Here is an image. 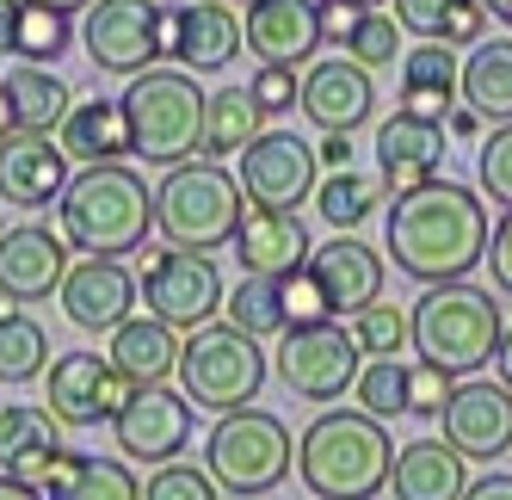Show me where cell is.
<instances>
[{"label":"cell","mask_w":512,"mask_h":500,"mask_svg":"<svg viewBox=\"0 0 512 500\" xmlns=\"http://www.w3.org/2000/svg\"><path fill=\"white\" fill-rule=\"evenodd\" d=\"M389 260L414 284H457L488 260V204L475 186L457 180H426L414 192H395L389 204Z\"/></svg>","instance_id":"obj_1"},{"label":"cell","mask_w":512,"mask_h":500,"mask_svg":"<svg viewBox=\"0 0 512 500\" xmlns=\"http://www.w3.org/2000/svg\"><path fill=\"white\" fill-rule=\"evenodd\" d=\"M56 217H62V241L75 247V254H87V260H124L155 229V192L124 161L81 167V173H68V186L56 198Z\"/></svg>","instance_id":"obj_2"},{"label":"cell","mask_w":512,"mask_h":500,"mask_svg":"<svg viewBox=\"0 0 512 500\" xmlns=\"http://www.w3.org/2000/svg\"><path fill=\"white\" fill-rule=\"evenodd\" d=\"M389 426L358 408H327L297 439V482L309 500H377L389 488Z\"/></svg>","instance_id":"obj_3"},{"label":"cell","mask_w":512,"mask_h":500,"mask_svg":"<svg viewBox=\"0 0 512 500\" xmlns=\"http://www.w3.org/2000/svg\"><path fill=\"white\" fill-rule=\"evenodd\" d=\"M408 315H414V352L451 377H475L482 365H494L500 334H506V315H500L494 291H482L469 278L426 284V297Z\"/></svg>","instance_id":"obj_4"},{"label":"cell","mask_w":512,"mask_h":500,"mask_svg":"<svg viewBox=\"0 0 512 500\" xmlns=\"http://www.w3.org/2000/svg\"><path fill=\"white\" fill-rule=\"evenodd\" d=\"M124 124H130V155L149 167H186L204 155V105L210 93L186 68H149L124 87Z\"/></svg>","instance_id":"obj_5"},{"label":"cell","mask_w":512,"mask_h":500,"mask_svg":"<svg viewBox=\"0 0 512 500\" xmlns=\"http://www.w3.org/2000/svg\"><path fill=\"white\" fill-rule=\"evenodd\" d=\"M241 217H247L241 186H235V173L216 167V161L167 167V180L155 186V229H161L167 247H186V254H216V247H229Z\"/></svg>","instance_id":"obj_6"},{"label":"cell","mask_w":512,"mask_h":500,"mask_svg":"<svg viewBox=\"0 0 512 500\" xmlns=\"http://www.w3.org/2000/svg\"><path fill=\"white\" fill-rule=\"evenodd\" d=\"M204 470L210 482L235 494V500H260L272 488H284V476L297 470V445H290V426L266 408H235L216 414L210 439H204Z\"/></svg>","instance_id":"obj_7"},{"label":"cell","mask_w":512,"mask_h":500,"mask_svg":"<svg viewBox=\"0 0 512 500\" xmlns=\"http://www.w3.org/2000/svg\"><path fill=\"white\" fill-rule=\"evenodd\" d=\"M266 352L253 334L229 328V321H210V328L179 340V396L204 414H235L253 408L266 389Z\"/></svg>","instance_id":"obj_8"},{"label":"cell","mask_w":512,"mask_h":500,"mask_svg":"<svg viewBox=\"0 0 512 500\" xmlns=\"http://www.w3.org/2000/svg\"><path fill=\"white\" fill-rule=\"evenodd\" d=\"M142 303L155 321H167L173 334H198L223 315V272L210 254H186V247H161V254H142V278H136Z\"/></svg>","instance_id":"obj_9"},{"label":"cell","mask_w":512,"mask_h":500,"mask_svg":"<svg viewBox=\"0 0 512 500\" xmlns=\"http://www.w3.org/2000/svg\"><path fill=\"white\" fill-rule=\"evenodd\" d=\"M272 371L290 396H303V402H340V396H352V383L364 371V352L352 346V334L340 321H315V328H284L278 334Z\"/></svg>","instance_id":"obj_10"},{"label":"cell","mask_w":512,"mask_h":500,"mask_svg":"<svg viewBox=\"0 0 512 500\" xmlns=\"http://www.w3.org/2000/svg\"><path fill=\"white\" fill-rule=\"evenodd\" d=\"M235 186H241L247 210H297V204H309L315 186H321L315 142H303L297 130H260L235 155Z\"/></svg>","instance_id":"obj_11"},{"label":"cell","mask_w":512,"mask_h":500,"mask_svg":"<svg viewBox=\"0 0 512 500\" xmlns=\"http://www.w3.org/2000/svg\"><path fill=\"white\" fill-rule=\"evenodd\" d=\"M81 50L99 75H149L161 62V7L155 0H93L81 13Z\"/></svg>","instance_id":"obj_12"},{"label":"cell","mask_w":512,"mask_h":500,"mask_svg":"<svg viewBox=\"0 0 512 500\" xmlns=\"http://www.w3.org/2000/svg\"><path fill=\"white\" fill-rule=\"evenodd\" d=\"M112 445L124 463H173L179 451L192 445V402L179 389L155 383V389H130V402L112 414Z\"/></svg>","instance_id":"obj_13"},{"label":"cell","mask_w":512,"mask_h":500,"mask_svg":"<svg viewBox=\"0 0 512 500\" xmlns=\"http://www.w3.org/2000/svg\"><path fill=\"white\" fill-rule=\"evenodd\" d=\"M438 426H445L438 439L463 451V463H494L500 451H512V389L500 377H457Z\"/></svg>","instance_id":"obj_14"},{"label":"cell","mask_w":512,"mask_h":500,"mask_svg":"<svg viewBox=\"0 0 512 500\" xmlns=\"http://www.w3.org/2000/svg\"><path fill=\"white\" fill-rule=\"evenodd\" d=\"M297 112L315 130H340L352 136L358 124L377 118V81L371 68H358L352 56H321L303 68V87H297Z\"/></svg>","instance_id":"obj_15"},{"label":"cell","mask_w":512,"mask_h":500,"mask_svg":"<svg viewBox=\"0 0 512 500\" xmlns=\"http://www.w3.org/2000/svg\"><path fill=\"white\" fill-rule=\"evenodd\" d=\"M130 402V383L99 352H62L50 359V414L62 426H112V414Z\"/></svg>","instance_id":"obj_16"},{"label":"cell","mask_w":512,"mask_h":500,"mask_svg":"<svg viewBox=\"0 0 512 500\" xmlns=\"http://www.w3.org/2000/svg\"><path fill=\"white\" fill-rule=\"evenodd\" d=\"M75 247L62 241V229L44 223H19V229H0V297L7 303H44L50 291H62L68 260Z\"/></svg>","instance_id":"obj_17"},{"label":"cell","mask_w":512,"mask_h":500,"mask_svg":"<svg viewBox=\"0 0 512 500\" xmlns=\"http://www.w3.org/2000/svg\"><path fill=\"white\" fill-rule=\"evenodd\" d=\"M62 315L75 321L81 334H118L124 321L136 315V278L124 260H75L62 278Z\"/></svg>","instance_id":"obj_18"},{"label":"cell","mask_w":512,"mask_h":500,"mask_svg":"<svg viewBox=\"0 0 512 500\" xmlns=\"http://www.w3.org/2000/svg\"><path fill=\"white\" fill-rule=\"evenodd\" d=\"M241 44L266 68H309L321 50V13L315 0H247Z\"/></svg>","instance_id":"obj_19"},{"label":"cell","mask_w":512,"mask_h":500,"mask_svg":"<svg viewBox=\"0 0 512 500\" xmlns=\"http://www.w3.org/2000/svg\"><path fill=\"white\" fill-rule=\"evenodd\" d=\"M62 186H68V155L56 136H44V130L0 136V204L44 210L62 198Z\"/></svg>","instance_id":"obj_20"},{"label":"cell","mask_w":512,"mask_h":500,"mask_svg":"<svg viewBox=\"0 0 512 500\" xmlns=\"http://www.w3.org/2000/svg\"><path fill=\"white\" fill-rule=\"evenodd\" d=\"M62 420L38 402H0V476H13L25 488H38L56 476L62 463Z\"/></svg>","instance_id":"obj_21"},{"label":"cell","mask_w":512,"mask_h":500,"mask_svg":"<svg viewBox=\"0 0 512 500\" xmlns=\"http://www.w3.org/2000/svg\"><path fill=\"white\" fill-rule=\"evenodd\" d=\"M438 167H445V124L414 112H395L377 124V180L389 192H414L438 180Z\"/></svg>","instance_id":"obj_22"},{"label":"cell","mask_w":512,"mask_h":500,"mask_svg":"<svg viewBox=\"0 0 512 500\" xmlns=\"http://www.w3.org/2000/svg\"><path fill=\"white\" fill-rule=\"evenodd\" d=\"M229 247L241 260V278H284V272L309 266V254H315L297 210H247Z\"/></svg>","instance_id":"obj_23"},{"label":"cell","mask_w":512,"mask_h":500,"mask_svg":"<svg viewBox=\"0 0 512 500\" xmlns=\"http://www.w3.org/2000/svg\"><path fill=\"white\" fill-rule=\"evenodd\" d=\"M173 68L186 75H210L241 56V13L223 0H192V7H173Z\"/></svg>","instance_id":"obj_24"},{"label":"cell","mask_w":512,"mask_h":500,"mask_svg":"<svg viewBox=\"0 0 512 500\" xmlns=\"http://www.w3.org/2000/svg\"><path fill=\"white\" fill-rule=\"evenodd\" d=\"M309 272L321 278V291H327V303H334V315H352V309H364V303L383 297V254H377V247H364L358 235L321 241L315 254H309Z\"/></svg>","instance_id":"obj_25"},{"label":"cell","mask_w":512,"mask_h":500,"mask_svg":"<svg viewBox=\"0 0 512 500\" xmlns=\"http://www.w3.org/2000/svg\"><path fill=\"white\" fill-rule=\"evenodd\" d=\"M463 488H469V463L445 439H414L389 463V494L395 500H463Z\"/></svg>","instance_id":"obj_26"},{"label":"cell","mask_w":512,"mask_h":500,"mask_svg":"<svg viewBox=\"0 0 512 500\" xmlns=\"http://www.w3.org/2000/svg\"><path fill=\"white\" fill-rule=\"evenodd\" d=\"M112 371L130 383V389H155V383H173L179 377V334L155 315H130L124 328L112 334Z\"/></svg>","instance_id":"obj_27"},{"label":"cell","mask_w":512,"mask_h":500,"mask_svg":"<svg viewBox=\"0 0 512 500\" xmlns=\"http://www.w3.org/2000/svg\"><path fill=\"white\" fill-rule=\"evenodd\" d=\"M56 142H62V155L81 161V167L124 161V155H130L124 105H118V99H75V105H68V118L56 124Z\"/></svg>","instance_id":"obj_28"},{"label":"cell","mask_w":512,"mask_h":500,"mask_svg":"<svg viewBox=\"0 0 512 500\" xmlns=\"http://www.w3.org/2000/svg\"><path fill=\"white\" fill-rule=\"evenodd\" d=\"M457 75H463V62L451 56V44L408 50V56H401V112L445 124L457 112Z\"/></svg>","instance_id":"obj_29"},{"label":"cell","mask_w":512,"mask_h":500,"mask_svg":"<svg viewBox=\"0 0 512 500\" xmlns=\"http://www.w3.org/2000/svg\"><path fill=\"white\" fill-rule=\"evenodd\" d=\"M457 105H469L482 124H512V38H482L463 56Z\"/></svg>","instance_id":"obj_30"},{"label":"cell","mask_w":512,"mask_h":500,"mask_svg":"<svg viewBox=\"0 0 512 500\" xmlns=\"http://www.w3.org/2000/svg\"><path fill=\"white\" fill-rule=\"evenodd\" d=\"M389 19L401 31H414L420 44H451V50H475L488 38V7L482 0H389Z\"/></svg>","instance_id":"obj_31"},{"label":"cell","mask_w":512,"mask_h":500,"mask_svg":"<svg viewBox=\"0 0 512 500\" xmlns=\"http://www.w3.org/2000/svg\"><path fill=\"white\" fill-rule=\"evenodd\" d=\"M44 500H142V482L130 476L124 457H81V451H62L56 476L44 482Z\"/></svg>","instance_id":"obj_32"},{"label":"cell","mask_w":512,"mask_h":500,"mask_svg":"<svg viewBox=\"0 0 512 500\" xmlns=\"http://www.w3.org/2000/svg\"><path fill=\"white\" fill-rule=\"evenodd\" d=\"M0 87H7V99H13V124L19 130H44V136H56V124L68 118V105H75L68 81L56 75V68H38V62H19Z\"/></svg>","instance_id":"obj_33"},{"label":"cell","mask_w":512,"mask_h":500,"mask_svg":"<svg viewBox=\"0 0 512 500\" xmlns=\"http://www.w3.org/2000/svg\"><path fill=\"white\" fill-rule=\"evenodd\" d=\"M266 130V112L253 105L247 87H216L204 105V155H241Z\"/></svg>","instance_id":"obj_34"},{"label":"cell","mask_w":512,"mask_h":500,"mask_svg":"<svg viewBox=\"0 0 512 500\" xmlns=\"http://www.w3.org/2000/svg\"><path fill=\"white\" fill-rule=\"evenodd\" d=\"M383 192H389V186L377 180V173H352V167H340V173H321V186H315V210H321V217L346 235V229H358V223L383 204Z\"/></svg>","instance_id":"obj_35"},{"label":"cell","mask_w":512,"mask_h":500,"mask_svg":"<svg viewBox=\"0 0 512 500\" xmlns=\"http://www.w3.org/2000/svg\"><path fill=\"white\" fill-rule=\"evenodd\" d=\"M44 371H50V334L25 309H7L0 315V383L19 389V383L44 377Z\"/></svg>","instance_id":"obj_36"},{"label":"cell","mask_w":512,"mask_h":500,"mask_svg":"<svg viewBox=\"0 0 512 500\" xmlns=\"http://www.w3.org/2000/svg\"><path fill=\"white\" fill-rule=\"evenodd\" d=\"M346 334H352V346L364 352V359H401V352L414 346V315L401 309V303H364V309H352L346 315Z\"/></svg>","instance_id":"obj_37"},{"label":"cell","mask_w":512,"mask_h":500,"mask_svg":"<svg viewBox=\"0 0 512 500\" xmlns=\"http://www.w3.org/2000/svg\"><path fill=\"white\" fill-rule=\"evenodd\" d=\"M223 315H229V328H241V334H253V340H278V334L290 328L272 278H241L235 291L223 297Z\"/></svg>","instance_id":"obj_38"},{"label":"cell","mask_w":512,"mask_h":500,"mask_svg":"<svg viewBox=\"0 0 512 500\" xmlns=\"http://www.w3.org/2000/svg\"><path fill=\"white\" fill-rule=\"evenodd\" d=\"M352 402L358 414H371V420H401L408 414V365L401 359H364L358 383H352Z\"/></svg>","instance_id":"obj_39"},{"label":"cell","mask_w":512,"mask_h":500,"mask_svg":"<svg viewBox=\"0 0 512 500\" xmlns=\"http://www.w3.org/2000/svg\"><path fill=\"white\" fill-rule=\"evenodd\" d=\"M358 68H395V56H401V25L383 13V7H371V13H358V25H352V38L340 44Z\"/></svg>","instance_id":"obj_40"},{"label":"cell","mask_w":512,"mask_h":500,"mask_svg":"<svg viewBox=\"0 0 512 500\" xmlns=\"http://www.w3.org/2000/svg\"><path fill=\"white\" fill-rule=\"evenodd\" d=\"M475 192L512 210V124H494V136L475 142Z\"/></svg>","instance_id":"obj_41"},{"label":"cell","mask_w":512,"mask_h":500,"mask_svg":"<svg viewBox=\"0 0 512 500\" xmlns=\"http://www.w3.org/2000/svg\"><path fill=\"white\" fill-rule=\"evenodd\" d=\"M62 50H68V19L50 13V7H25V0H19V44H13V56L50 68Z\"/></svg>","instance_id":"obj_42"},{"label":"cell","mask_w":512,"mask_h":500,"mask_svg":"<svg viewBox=\"0 0 512 500\" xmlns=\"http://www.w3.org/2000/svg\"><path fill=\"white\" fill-rule=\"evenodd\" d=\"M272 284H278V303H284V321H290V328H315V321H334V303H327L321 278H315L309 266L284 272V278H272Z\"/></svg>","instance_id":"obj_43"},{"label":"cell","mask_w":512,"mask_h":500,"mask_svg":"<svg viewBox=\"0 0 512 500\" xmlns=\"http://www.w3.org/2000/svg\"><path fill=\"white\" fill-rule=\"evenodd\" d=\"M142 500H223V488L210 482V470H198V463H161V470L142 482Z\"/></svg>","instance_id":"obj_44"},{"label":"cell","mask_w":512,"mask_h":500,"mask_svg":"<svg viewBox=\"0 0 512 500\" xmlns=\"http://www.w3.org/2000/svg\"><path fill=\"white\" fill-rule=\"evenodd\" d=\"M451 389H457L451 371H438V365L414 359V365H408V414H432V420H438V408L451 402Z\"/></svg>","instance_id":"obj_45"},{"label":"cell","mask_w":512,"mask_h":500,"mask_svg":"<svg viewBox=\"0 0 512 500\" xmlns=\"http://www.w3.org/2000/svg\"><path fill=\"white\" fill-rule=\"evenodd\" d=\"M297 68H253V81H247V93H253V105H260L266 118H278V112H290V105H297Z\"/></svg>","instance_id":"obj_46"},{"label":"cell","mask_w":512,"mask_h":500,"mask_svg":"<svg viewBox=\"0 0 512 500\" xmlns=\"http://www.w3.org/2000/svg\"><path fill=\"white\" fill-rule=\"evenodd\" d=\"M482 266L494 272V291L512 297V210H500V223L488 229V260Z\"/></svg>","instance_id":"obj_47"},{"label":"cell","mask_w":512,"mask_h":500,"mask_svg":"<svg viewBox=\"0 0 512 500\" xmlns=\"http://www.w3.org/2000/svg\"><path fill=\"white\" fill-rule=\"evenodd\" d=\"M321 13V44H346L352 25H358V7H346V0H315Z\"/></svg>","instance_id":"obj_48"},{"label":"cell","mask_w":512,"mask_h":500,"mask_svg":"<svg viewBox=\"0 0 512 500\" xmlns=\"http://www.w3.org/2000/svg\"><path fill=\"white\" fill-rule=\"evenodd\" d=\"M315 161H321V173H340V167H352V136H340V130H321V142H315Z\"/></svg>","instance_id":"obj_49"},{"label":"cell","mask_w":512,"mask_h":500,"mask_svg":"<svg viewBox=\"0 0 512 500\" xmlns=\"http://www.w3.org/2000/svg\"><path fill=\"white\" fill-rule=\"evenodd\" d=\"M463 500H512V476H500V470H494V476H482V482H469V488H463Z\"/></svg>","instance_id":"obj_50"},{"label":"cell","mask_w":512,"mask_h":500,"mask_svg":"<svg viewBox=\"0 0 512 500\" xmlns=\"http://www.w3.org/2000/svg\"><path fill=\"white\" fill-rule=\"evenodd\" d=\"M19 44V0H0V56H13Z\"/></svg>","instance_id":"obj_51"},{"label":"cell","mask_w":512,"mask_h":500,"mask_svg":"<svg viewBox=\"0 0 512 500\" xmlns=\"http://www.w3.org/2000/svg\"><path fill=\"white\" fill-rule=\"evenodd\" d=\"M482 130H488V124H482V118H475V112H469V105H457V112H451V136H463V142H475V136H482Z\"/></svg>","instance_id":"obj_52"},{"label":"cell","mask_w":512,"mask_h":500,"mask_svg":"<svg viewBox=\"0 0 512 500\" xmlns=\"http://www.w3.org/2000/svg\"><path fill=\"white\" fill-rule=\"evenodd\" d=\"M494 365H500V383L512 389V328L500 334V352H494Z\"/></svg>","instance_id":"obj_53"},{"label":"cell","mask_w":512,"mask_h":500,"mask_svg":"<svg viewBox=\"0 0 512 500\" xmlns=\"http://www.w3.org/2000/svg\"><path fill=\"white\" fill-rule=\"evenodd\" d=\"M25 7H50V13H62V19H68V13H87L93 0H25Z\"/></svg>","instance_id":"obj_54"},{"label":"cell","mask_w":512,"mask_h":500,"mask_svg":"<svg viewBox=\"0 0 512 500\" xmlns=\"http://www.w3.org/2000/svg\"><path fill=\"white\" fill-rule=\"evenodd\" d=\"M0 500H44V494L25 488V482H13V476H0Z\"/></svg>","instance_id":"obj_55"},{"label":"cell","mask_w":512,"mask_h":500,"mask_svg":"<svg viewBox=\"0 0 512 500\" xmlns=\"http://www.w3.org/2000/svg\"><path fill=\"white\" fill-rule=\"evenodd\" d=\"M19 124H13V99H7V87H0V136H13Z\"/></svg>","instance_id":"obj_56"},{"label":"cell","mask_w":512,"mask_h":500,"mask_svg":"<svg viewBox=\"0 0 512 500\" xmlns=\"http://www.w3.org/2000/svg\"><path fill=\"white\" fill-rule=\"evenodd\" d=\"M488 7V19H500V25H512V0H482Z\"/></svg>","instance_id":"obj_57"},{"label":"cell","mask_w":512,"mask_h":500,"mask_svg":"<svg viewBox=\"0 0 512 500\" xmlns=\"http://www.w3.org/2000/svg\"><path fill=\"white\" fill-rule=\"evenodd\" d=\"M346 7H358V13H371V7H389V0H346Z\"/></svg>","instance_id":"obj_58"},{"label":"cell","mask_w":512,"mask_h":500,"mask_svg":"<svg viewBox=\"0 0 512 500\" xmlns=\"http://www.w3.org/2000/svg\"><path fill=\"white\" fill-rule=\"evenodd\" d=\"M223 7H235V0H223Z\"/></svg>","instance_id":"obj_59"}]
</instances>
